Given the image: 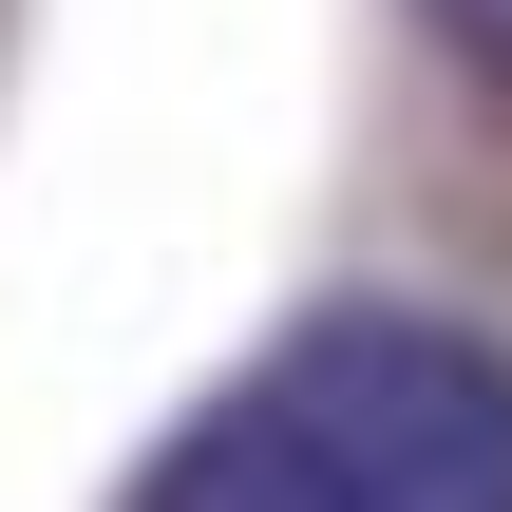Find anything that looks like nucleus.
I'll return each mask as SVG.
<instances>
[{"mask_svg": "<svg viewBox=\"0 0 512 512\" xmlns=\"http://www.w3.org/2000/svg\"><path fill=\"white\" fill-rule=\"evenodd\" d=\"M437 38H456L475 76H512V0H437Z\"/></svg>", "mask_w": 512, "mask_h": 512, "instance_id": "f03ea898", "label": "nucleus"}, {"mask_svg": "<svg viewBox=\"0 0 512 512\" xmlns=\"http://www.w3.org/2000/svg\"><path fill=\"white\" fill-rule=\"evenodd\" d=\"M133 512H512V342L437 304H323L152 437Z\"/></svg>", "mask_w": 512, "mask_h": 512, "instance_id": "f257e3e1", "label": "nucleus"}]
</instances>
